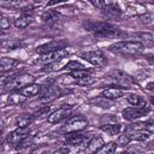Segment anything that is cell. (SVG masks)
<instances>
[{
	"mask_svg": "<svg viewBox=\"0 0 154 154\" xmlns=\"http://www.w3.org/2000/svg\"><path fill=\"white\" fill-rule=\"evenodd\" d=\"M66 1H69V0H49V1L47 2V6H55V5L66 2Z\"/></svg>",
	"mask_w": 154,
	"mask_h": 154,
	"instance_id": "obj_36",
	"label": "cell"
},
{
	"mask_svg": "<svg viewBox=\"0 0 154 154\" xmlns=\"http://www.w3.org/2000/svg\"><path fill=\"white\" fill-rule=\"evenodd\" d=\"M89 122L83 116H75L66 120V123L63 126V132L71 134V132H78L88 126Z\"/></svg>",
	"mask_w": 154,
	"mask_h": 154,
	"instance_id": "obj_4",
	"label": "cell"
},
{
	"mask_svg": "<svg viewBox=\"0 0 154 154\" xmlns=\"http://www.w3.org/2000/svg\"><path fill=\"white\" fill-rule=\"evenodd\" d=\"M94 35L97 38H114V37H120L123 35V32L119 29H117L116 26L109 25L105 29H101V30L94 32Z\"/></svg>",
	"mask_w": 154,
	"mask_h": 154,
	"instance_id": "obj_12",
	"label": "cell"
},
{
	"mask_svg": "<svg viewBox=\"0 0 154 154\" xmlns=\"http://www.w3.org/2000/svg\"><path fill=\"white\" fill-rule=\"evenodd\" d=\"M95 82H96V78L93 77L91 75H88V76H84V77H82V78L76 79V83H77L78 85H82V87H89V85H93Z\"/></svg>",
	"mask_w": 154,
	"mask_h": 154,
	"instance_id": "obj_26",
	"label": "cell"
},
{
	"mask_svg": "<svg viewBox=\"0 0 154 154\" xmlns=\"http://www.w3.org/2000/svg\"><path fill=\"white\" fill-rule=\"evenodd\" d=\"M85 66L83 65V64H81V63H78V61H76V60H72V61H69L66 65H64V70H66V71H73V70H78V69H84Z\"/></svg>",
	"mask_w": 154,
	"mask_h": 154,
	"instance_id": "obj_30",
	"label": "cell"
},
{
	"mask_svg": "<svg viewBox=\"0 0 154 154\" xmlns=\"http://www.w3.org/2000/svg\"><path fill=\"white\" fill-rule=\"evenodd\" d=\"M150 112V107L144 105V106H131V107H126L125 109H123V118L129 120V122H132V120H136L141 117H144L147 116L148 113Z\"/></svg>",
	"mask_w": 154,
	"mask_h": 154,
	"instance_id": "obj_5",
	"label": "cell"
},
{
	"mask_svg": "<svg viewBox=\"0 0 154 154\" xmlns=\"http://www.w3.org/2000/svg\"><path fill=\"white\" fill-rule=\"evenodd\" d=\"M129 136V138L132 141H146L149 136H150V132L148 131H144V130H131V132L126 134Z\"/></svg>",
	"mask_w": 154,
	"mask_h": 154,
	"instance_id": "obj_20",
	"label": "cell"
},
{
	"mask_svg": "<svg viewBox=\"0 0 154 154\" xmlns=\"http://www.w3.org/2000/svg\"><path fill=\"white\" fill-rule=\"evenodd\" d=\"M103 146H105V142H103V140L100 136L91 137L88 141V150L89 152H100V149Z\"/></svg>",
	"mask_w": 154,
	"mask_h": 154,
	"instance_id": "obj_19",
	"label": "cell"
},
{
	"mask_svg": "<svg viewBox=\"0 0 154 154\" xmlns=\"http://www.w3.org/2000/svg\"><path fill=\"white\" fill-rule=\"evenodd\" d=\"M101 16L106 20H117L122 17V10L116 4H108L103 5L101 7Z\"/></svg>",
	"mask_w": 154,
	"mask_h": 154,
	"instance_id": "obj_6",
	"label": "cell"
},
{
	"mask_svg": "<svg viewBox=\"0 0 154 154\" xmlns=\"http://www.w3.org/2000/svg\"><path fill=\"white\" fill-rule=\"evenodd\" d=\"M144 48V45L138 41H120L109 46L108 51L119 54H136Z\"/></svg>",
	"mask_w": 154,
	"mask_h": 154,
	"instance_id": "obj_1",
	"label": "cell"
},
{
	"mask_svg": "<svg viewBox=\"0 0 154 154\" xmlns=\"http://www.w3.org/2000/svg\"><path fill=\"white\" fill-rule=\"evenodd\" d=\"M18 64H19V61L13 58H8V57L0 58V73H6V72L13 70Z\"/></svg>",
	"mask_w": 154,
	"mask_h": 154,
	"instance_id": "obj_17",
	"label": "cell"
},
{
	"mask_svg": "<svg viewBox=\"0 0 154 154\" xmlns=\"http://www.w3.org/2000/svg\"><path fill=\"white\" fill-rule=\"evenodd\" d=\"M117 147H118V143L117 142H111V143H108V144H106V147L103 146L101 149H100V152L102 150L103 153H114L116 150H117Z\"/></svg>",
	"mask_w": 154,
	"mask_h": 154,
	"instance_id": "obj_31",
	"label": "cell"
},
{
	"mask_svg": "<svg viewBox=\"0 0 154 154\" xmlns=\"http://www.w3.org/2000/svg\"><path fill=\"white\" fill-rule=\"evenodd\" d=\"M40 89H41V87L38 84H36V83L32 82V83H30V84H28V85L18 89V94L23 95L24 97H32V96H35V95L38 94Z\"/></svg>",
	"mask_w": 154,
	"mask_h": 154,
	"instance_id": "obj_18",
	"label": "cell"
},
{
	"mask_svg": "<svg viewBox=\"0 0 154 154\" xmlns=\"http://www.w3.org/2000/svg\"><path fill=\"white\" fill-rule=\"evenodd\" d=\"M93 6L97 7V8H101L103 5H105V0H88Z\"/></svg>",
	"mask_w": 154,
	"mask_h": 154,
	"instance_id": "obj_35",
	"label": "cell"
},
{
	"mask_svg": "<svg viewBox=\"0 0 154 154\" xmlns=\"http://www.w3.org/2000/svg\"><path fill=\"white\" fill-rule=\"evenodd\" d=\"M32 22H34L32 14H30V13H28V12H23L18 18L14 19L13 25H14L17 29H24V28L29 26Z\"/></svg>",
	"mask_w": 154,
	"mask_h": 154,
	"instance_id": "obj_13",
	"label": "cell"
},
{
	"mask_svg": "<svg viewBox=\"0 0 154 154\" xmlns=\"http://www.w3.org/2000/svg\"><path fill=\"white\" fill-rule=\"evenodd\" d=\"M111 24L107 23V22H100V20H85L83 23V28L87 30V31H91L93 34L101 30V29H105L107 26H109Z\"/></svg>",
	"mask_w": 154,
	"mask_h": 154,
	"instance_id": "obj_15",
	"label": "cell"
},
{
	"mask_svg": "<svg viewBox=\"0 0 154 154\" xmlns=\"http://www.w3.org/2000/svg\"><path fill=\"white\" fill-rule=\"evenodd\" d=\"M140 22L142 24H150L153 22V14H144V16H141L140 17Z\"/></svg>",
	"mask_w": 154,
	"mask_h": 154,
	"instance_id": "obj_34",
	"label": "cell"
},
{
	"mask_svg": "<svg viewBox=\"0 0 154 154\" xmlns=\"http://www.w3.org/2000/svg\"><path fill=\"white\" fill-rule=\"evenodd\" d=\"M35 81V77L28 73H20V75H12L11 77H5L1 79V83H4L6 87L11 89H20Z\"/></svg>",
	"mask_w": 154,
	"mask_h": 154,
	"instance_id": "obj_2",
	"label": "cell"
},
{
	"mask_svg": "<svg viewBox=\"0 0 154 154\" xmlns=\"http://www.w3.org/2000/svg\"><path fill=\"white\" fill-rule=\"evenodd\" d=\"M100 129L105 131L106 134L113 136V135H118L122 131V125L120 124H106V125H102Z\"/></svg>",
	"mask_w": 154,
	"mask_h": 154,
	"instance_id": "obj_21",
	"label": "cell"
},
{
	"mask_svg": "<svg viewBox=\"0 0 154 154\" xmlns=\"http://www.w3.org/2000/svg\"><path fill=\"white\" fill-rule=\"evenodd\" d=\"M131 142V140L129 138V136L126 135V134H124V135H122L119 138H118V146H123V147H125V146H128L129 143Z\"/></svg>",
	"mask_w": 154,
	"mask_h": 154,
	"instance_id": "obj_33",
	"label": "cell"
},
{
	"mask_svg": "<svg viewBox=\"0 0 154 154\" xmlns=\"http://www.w3.org/2000/svg\"><path fill=\"white\" fill-rule=\"evenodd\" d=\"M126 100L132 106H144L146 105V100L142 96L137 95V94H130V95H128Z\"/></svg>",
	"mask_w": 154,
	"mask_h": 154,
	"instance_id": "obj_23",
	"label": "cell"
},
{
	"mask_svg": "<svg viewBox=\"0 0 154 154\" xmlns=\"http://www.w3.org/2000/svg\"><path fill=\"white\" fill-rule=\"evenodd\" d=\"M66 55H67V51L65 48H63V49H58V51H54V52L42 54V57L40 59H37V63L48 64V63H53V61H59V60L64 59Z\"/></svg>",
	"mask_w": 154,
	"mask_h": 154,
	"instance_id": "obj_11",
	"label": "cell"
},
{
	"mask_svg": "<svg viewBox=\"0 0 154 154\" xmlns=\"http://www.w3.org/2000/svg\"><path fill=\"white\" fill-rule=\"evenodd\" d=\"M147 88H148V90H153V83L150 82V83L148 84V87H147Z\"/></svg>",
	"mask_w": 154,
	"mask_h": 154,
	"instance_id": "obj_37",
	"label": "cell"
},
{
	"mask_svg": "<svg viewBox=\"0 0 154 154\" xmlns=\"http://www.w3.org/2000/svg\"><path fill=\"white\" fill-rule=\"evenodd\" d=\"M111 100L108 99H105L103 96H99V97H95L93 100H90V103H94L96 106H100V107H103V108H108L111 107Z\"/></svg>",
	"mask_w": 154,
	"mask_h": 154,
	"instance_id": "obj_27",
	"label": "cell"
},
{
	"mask_svg": "<svg viewBox=\"0 0 154 154\" xmlns=\"http://www.w3.org/2000/svg\"><path fill=\"white\" fill-rule=\"evenodd\" d=\"M10 26H11V20L7 17L0 14V30H7L10 29Z\"/></svg>",
	"mask_w": 154,
	"mask_h": 154,
	"instance_id": "obj_32",
	"label": "cell"
},
{
	"mask_svg": "<svg viewBox=\"0 0 154 154\" xmlns=\"http://www.w3.org/2000/svg\"><path fill=\"white\" fill-rule=\"evenodd\" d=\"M0 137H1V130H0Z\"/></svg>",
	"mask_w": 154,
	"mask_h": 154,
	"instance_id": "obj_38",
	"label": "cell"
},
{
	"mask_svg": "<svg viewBox=\"0 0 154 154\" xmlns=\"http://www.w3.org/2000/svg\"><path fill=\"white\" fill-rule=\"evenodd\" d=\"M90 70H88L87 67H84V69H78V70H73V71H70L69 73H70V76L72 77V78H75V79H78V78H82V77H84V76H88V75H90Z\"/></svg>",
	"mask_w": 154,
	"mask_h": 154,
	"instance_id": "obj_29",
	"label": "cell"
},
{
	"mask_svg": "<svg viewBox=\"0 0 154 154\" xmlns=\"http://www.w3.org/2000/svg\"><path fill=\"white\" fill-rule=\"evenodd\" d=\"M34 120V116L25 114V116H19L16 120L17 126H29Z\"/></svg>",
	"mask_w": 154,
	"mask_h": 154,
	"instance_id": "obj_24",
	"label": "cell"
},
{
	"mask_svg": "<svg viewBox=\"0 0 154 154\" xmlns=\"http://www.w3.org/2000/svg\"><path fill=\"white\" fill-rule=\"evenodd\" d=\"M30 132L29 126H17V129L12 132H10L7 135V142L16 146L17 143H19L23 138H25Z\"/></svg>",
	"mask_w": 154,
	"mask_h": 154,
	"instance_id": "obj_9",
	"label": "cell"
},
{
	"mask_svg": "<svg viewBox=\"0 0 154 154\" xmlns=\"http://www.w3.org/2000/svg\"><path fill=\"white\" fill-rule=\"evenodd\" d=\"M88 141H89V136L77 134V132H71V134H69L65 143L69 146H78V144H83Z\"/></svg>",
	"mask_w": 154,
	"mask_h": 154,
	"instance_id": "obj_16",
	"label": "cell"
},
{
	"mask_svg": "<svg viewBox=\"0 0 154 154\" xmlns=\"http://www.w3.org/2000/svg\"><path fill=\"white\" fill-rule=\"evenodd\" d=\"M63 64L59 61H53V63H48V64H43V67H42V71L45 72H52V71H58L60 69H63Z\"/></svg>",
	"mask_w": 154,
	"mask_h": 154,
	"instance_id": "obj_25",
	"label": "cell"
},
{
	"mask_svg": "<svg viewBox=\"0 0 154 154\" xmlns=\"http://www.w3.org/2000/svg\"><path fill=\"white\" fill-rule=\"evenodd\" d=\"M107 77H108V81H111L112 84L118 85L122 89H129L134 84L132 77L129 73H126L122 70H113L108 73Z\"/></svg>",
	"mask_w": 154,
	"mask_h": 154,
	"instance_id": "obj_3",
	"label": "cell"
},
{
	"mask_svg": "<svg viewBox=\"0 0 154 154\" xmlns=\"http://www.w3.org/2000/svg\"><path fill=\"white\" fill-rule=\"evenodd\" d=\"M81 58L95 66H102L106 64V58L101 51H90L81 54Z\"/></svg>",
	"mask_w": 154,
	"mask_h": 154,
	"instance_id": "obj_7",
	"label": "cell"
},
{
	"mask_svg": "<svg viewBox=\"0 0 154 154\" xmlns=\"http://www.w3.org/2000/svg\"><path fill=\"white\" fill-rule=\"evenodd\" d=\"M23 0H0V6L6 8H22Z\"/></svg>",
	"mask_w": 154,
	"mask_h": 154,
	"instance_id": "obj_22",
	"label": "cell"
},
{
	"mask_svg": "<svg viewBox=\"0 0 154 154\" xmlns=\"http://www.w3.org/2000/svg\"><path fill=\"white\" fill-rule=\"evenodd\" d=\"M123 95H124L123 89H120V88H118V87L106 88V89H103L102 93H101V96H103L105 99H108V100H111V101L118 100V99H120Z\"/></svg>",
	"mask_w": 154,
	"mask_h": 154,
	"instance_id": "obj_14",
	"label": "cell"
},
{
	"mask_svg": "<svg viewBox=\"0 0 154 154\" xmlns=\"http://www.w3.org/2000/svg\"><path fill=\"white\" fill-rule=\"evenodd\" d=\"M72 113V108L69 106V107H60L58 109H55L54 112H52L49 116H48V122L52 123V124H55V123H60L61 120L64 119H67Z\"/></svg>",
	"mask_w": 154,
	"mask_h": 154,
	"instance_id": "obj_10",
	"label": "cell"
},
{
	"mask_svg": "<svg viewBox=\"0 0 154 154\" xmlns=\"http://www.w3.org/2000/svg\"><path fill=\"white\" fill-rule=\"evenodd\" d=\"M58 17H59L58 11L48 10V11H45V12L42 13V20H43L45 23H49V22H52V20H55Z\"/></svg>",
	"mask_w": 154,
	"mask_h": 154,
	"instance_id": "obj_28",
	"label": "cell"
},
{
	"mask_svg": "<svg viewBox=\"0 0 154 154\" xmlns=\"http://www.w3.org/2000/svg\"><path fill=\"white\" fill-rule=\"evenodd\" d=\"M67 45L66 41H63V40H59V41H49L47 43H43L41 46H38L36 48V53L38 54H46V53H49V52H54V51H58V49H63L65 48Z\"/></svg>",
	"mask_w": 154,
	"mask_h": 154,
	"instance_id": "obj_8",
	"label": "cell"
}]
</instances>
